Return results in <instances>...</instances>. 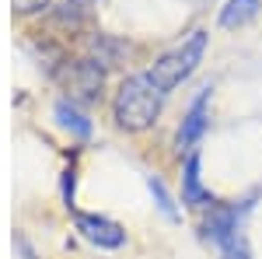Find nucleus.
<instances>
[{
  "mask_svg": "<svg viewBox=\"0 0 262 259\" xmlns=\"http://www.w3.org/2000/svg\"><path fill=\"white\" fill-rule=\"evenodd\" d=\"M18 256H21V259H35V256H32V249H28V242H25V238H18Z\"/></svg>",
  "mask_w": 262,
  "mask_h": 259,
  "instance_id": "nucleus-12",
  "label": "nucleus"
},
{
  "mask_svg": "<svg viewBox=\"0 0 262 259\" xmlns=\"http://www.w3.org/2000/svg\"><path fill=\"white\" fill-rule=\"evenodd\" d=\"M161 98H164V91L147 74L126 77L119 84V91H116V102H112V116L119 123V130L140 133L147 126H154V119L161 116Z\"/></svg>",
  "mask_w": 262,
  "mask_h": 259,
  "instance_id": "nucleus-1",
  "label": "nucleus"
},
{
  "mask_svg": "<svg viewBox=\"0 0 262 259\" xmlns=\"http://www.w3.org/2000/svg\"><path fill=\"white\" fill-rule=\"evenodd\" d=\"M206 109H210V84L189 102V112H185V119L179 126V147L182 151H196V140L206 133V119H210Z\"/></svg>",
  "mask_w": 262,
  "mask_h": 259,
  "instance_id": "nucleus-5",
  "label": "nucleus"
},
{
  "mask_svg": "<svg viewBox=\"0 0 262 259\" xmlns=\"http://www.w3.org/2000/svg\"><path fill=\"white\" fill-rule=\"evenodd\" d=\"M203 238L217 249L221 259H252L248 242L242 231V210L238 207H213L203 221Z\"/></svg>",
  "mask_w": 262,
  "mask_h": 259,
  "instance_id": "nucleus-3",
  "label": "nucleus"
},
{
  "mask_svg": "<svg viewBox=\"0 0 262 259\" xmlns=\"http://www.w3.org/2000/svg\"><path fill=\"white\" fill-rule=\"evenodd\" d=\"M262 0H227L221 7V25L224 28H242L252 18H259Z\"/></svg>",
  "mask_w": 262,
  "mask_h": 259,
  "instance_id": "nucleus-9",
  "label": "nucleus"
},
{
  "mask_svg": "<svg viewBox=\"0 0 262 259\" xmlns=\"http://www.w3.org/2000/svg\"><path fill=\"white\" fill-rule=\"evenodd\" d=\"M182 203H189V207H213L217 203V196L200 179V151H189L182 161Z\"/></svg>",
  "mask_w": 262,
  "mask_h": 259,
  "instance_id": "nucleus-6",
  "label": "nucleus"
},
{
  "mask_svg": "<svg viewBox=\"0 0 262 259\" xmlns=\"http://www.w3.org/2000/svg\"><path fill=\"white\" fill-rule=\"evenodd\" d=\"M46 4H49V0H14V11H18V14H35Z\"/></svg>",
  "mask_w": 262,
  "mask_h": 259,
  "instance_id": "nucleus-11",
  "label": "nucleus"
},
{
  "mask_svg": "<svg viewBox=\"0 0 262 259\" xmlns=\"http://www.w3.org/2000/svg\"><path fill=\"white\" fill-rule=\"evenodd\" d=\"M53 116H56V123H60L63 130H70L74 137H81V140L91 137V119L84 116V112L77 109V105H74V102L60 98L56 105H53Z\"/></svg>",
  "mask_w": 262,
  "mask_h": 259,
  "instance_id": "nucleus-8",
  "label": "nucleus"
},
{
  "mask_svg": "<svg viewBox=\"0 0 262 259\" xmlns=\"http://www.w3.org/2000/svg\"><path fill=\"white\" fill-rule=\"evenodd\" d=\"M147 189L154 193V203H158V210H161L168 221H179V217H182L179 207H175V200H171V193L164 189V182H161V179H154V175H150V179H147Z\"/></svg>",
  "mask_w": 262,
  "mask_h": 259,
  "instance_id": "nucleus-10",
  "label": "nucleus"
},
{
  "mask_svg": "<svg viewBox=\"0 0 262 259\" xmlns=\"http://www.w3.org/2000/svg\"><path fill=\"white\" fill-rule=\"evenodd\" d=\"M74 224H77V231H81L84 238L91 242V245H98V249H122V245H126V231H122L112 217H101V214H77Z\"/></svg>",
  "mask_w": 262,
  "mask_h": 259,
  "instance_id": "nucleus-4",
  "label": "nucleus"
},
{
  "mask_svg": "<svg viewBox=\"0 0 262 259\" xmlns=\"http://www.w3.org/2000/svg\"><path fill=\"white\" fill-rule=\"evenodd\" d=\"M206 42H210L206 32H192L182 46H175L171 53H164L161 60L147 70V77L154 81L164 95H168V91H175L182 81H189L192 74H196V67L203 63V53H206Z\"/></svg>",
  "mask_w": 262,
  "mask_h": 259,
  "instance_id": "nucleus-2",
  "label": "nucleus"
},
{
  "mask_svg": "<svg viewBox=\"0 0 262 259\" xmlns=\"http://www.w3.org/2000/svg\"><path fill=\"white\" fill-rule=\"evenodd\" d=\"M67 84H70V95L81 102H95L101 95V67L98 60H81L67 70Z\"/></svg>",
  "mask_w": 262,
  "mask_h": 259,
  "instance_id": "nucleus-7",
  "label": "nucleus"
}]
</instances>
